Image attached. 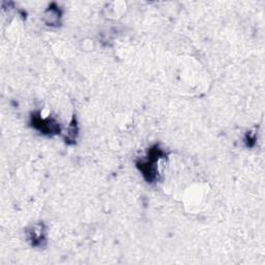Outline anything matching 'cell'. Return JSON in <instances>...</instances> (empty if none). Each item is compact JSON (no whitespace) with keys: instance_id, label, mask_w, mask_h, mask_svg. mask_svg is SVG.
<instances>
[{"instance_id":"6da1fadb","label":"cell","mask_w":265,"mask_h":265,"mask_svg":"<svg viewBox=\"0 0 265 265\" xmlns=\"http://www.w3.org/2000/svg\"><path fill=\"white\" fill-rule=\"evenodd\" d=\"M165 155L163 150L158 147L154 146L149 150L148 156L145 160H142L138 163V168L143 173V176L147 182H154L157 179L158 171H157V163Z\"/></svg>"},{"instance_id":"7a4b0ae2","label":"cell","mask_w":265,"mask_h":265,"mask_svg":"<svg viewBox=\"0 0 265 265\" xmlns=\"http://www.w3.org/2000/svg\"><path fill=\"white\" fill-rule=\"evenodd\" d=\"M32 123L35 128L44 133L51 134L59 132V126L57 125V122L50 118L44 119L41 117H32Z\"/></svg>"},{"instance_id":"3957f363","label":"cell","mask_w":265,"mask_h":265,"mask_svg":"<svg viewBox=\"0 0 265 265\" xmlns=\"http://www.w3.org/2000/svg\"><path fill=\"white\" fill-rule=\"evenodd\" d=\"M30 238L33 241V244H37L38 242H41V240L44 239V230L43 226H35L33 227L32 230L29 232Z\"/></svg>"}]
</instances>
